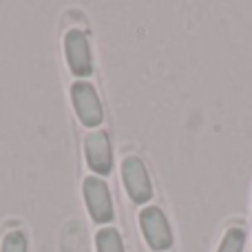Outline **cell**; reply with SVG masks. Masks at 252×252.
Listing matches in <instances>:
<instances>
[{
  "label": "cell",
  "instance_id": "1",
  "mask_svg": "<svg viewBox=\"0 0 252 252\" xmlns=\"http://www.w3.org/2000/svg\"><path fill=\"white\" fill-rule=\"evenodd\" d=\"M139 226L153 250H168L173 246V232H170L168 219L157 206H148L139 213Z\"/></svg>",
  "mask_w": 252,
  "mask_h": 252
},
{
  "label": "cell",
  "instance_id": "2",
  "mask_svg": "<svg viewBox=\"0 0 252 252\" xmlns=\"http://www.w3.org/2000/svg\"><path fill=\"white\" fill-rule=\"evenodd\" d=\"M122 177H124L126 190H128L130 199H133L135 204H146L153 197L148 170L139 157H126L122 161Z\"/></svg>",
  "mask_w": 252,
  "mask_h": 252
},
{
  "label": "cell",
  "instance_id": "3",
  "mask_svg": "<svg viewBox=\"0 0 252 252\" xmlns=\"http://www.w3.org/2000/svg\"><path fill=\"white\" fill-rule=\"evenodd\" d=\"M64 53L69 69L73 71L78 78H89L93 71L91 64V49H89V40L82 31L73 29L64 35Z\"/></svg>",
  "mask_w": 252,
  "mask_h": 252
},
{
  "label": "cell",
  "instance_id": "4",
  "mask_svg": "<svg viewBox=\"0 0 252 252\" xmlns=\"http://www.w3.org/2000/svg\"><path fill=\"white\" fill-rule=\"evenodd\" d=\"M84 199L91 210V217L97 223H109L113 219V204H111V192L102 179L87 177L84 179Z\"/></svg>",
  "mask_w": 252,
  "mask_h": 252
},
{
  "label": "cell",
  "instance_id": "5",
  "mask_svg": "<svg viewBox=\"0 0 252 252\" xmlns=\"http://www.w3.org/2000/svg\"><path fill=\"white\" fill-rule=\"evenodd\" d=\"M71 97H73L75 111H78L82 124L87 126H97L102 122V104L97 97L95 89L89 82H75L71 87Z\"/></svg>",
  "mask_w": 252,
  "mask_h": 252
},
{
  "label": "cell",
  "instance_id": "6",
  "mask_svg": "<svg viewBox=\"0 0 252 252\" xmlns=\"http://www.w3.org/2000/svg\"><path fill=\"white\" fill-rule=\"evenodd\" d=\"M84 151H87V161L91 170L100 175H109L111 166H113V153H111L109 135L104 130H95V133L87 135L84 139Z\"/></svg>",
  "mask_w": 252,
  "mask_h": 252
},
{
  "label": "cell",
  "instance_id": "7",
  "mask_svg": "<svg viewBox=\"0 0 252 252\" xmlns=\"http://www.w3.org/2000/svg\"><path fill=\"white\" fill-rule=\"evenodd\" d=\"M97 241V252H124L120 232L115 228H102L95 237Z\"/></svg>",
  "mask_w": 252,
  "mask_h": 252
},
{
  "label": "cell",
  "instance_id": "8",
  "mask_svg": "<svg viewBox=\"0 0 252 252\" xmlns=\"http://www.w3.org/2000/svg\"><path fill=\"white\" fill-rule=\"evenodd\" d=\"M244 244H246V232L241 228H230L217 252H241L244 250Z\"/></svg>",
  "mask_w": 252,
  "mask_h": 252
},
{
  "label": "cell",
  "instance_id": "9",
  "mask_svg": "<svg viewBox=\"0 0 252 252\" xmlns=\"http://www.w3.org/2000/svg\"><path fill=\"white\" fill-rule=\"evenodd\" d=\"M2 252H27V239L22 232L13 230L4 237L2 241Z\"/></svg>",
  "mask_w": 252,
  "mask_h": 252
}]
</instances>
